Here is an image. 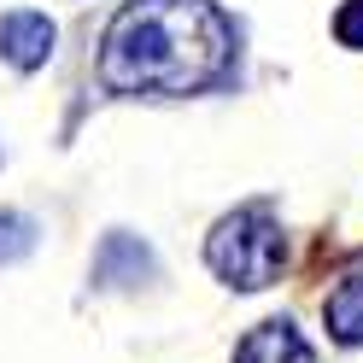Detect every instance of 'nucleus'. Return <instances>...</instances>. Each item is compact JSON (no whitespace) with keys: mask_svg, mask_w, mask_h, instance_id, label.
<instances>
[{"mask_svg":"<svg viewBox=\"0 0 363 363\" xmlns=\"http://www.w3.org/2000/svg\"><path fill=\"white\" fill-rule=\"evenodd\" d=\"M235 71V24L217 0H129L100 35L111 94H199Z\"/></svg>","mask_w":363,"mask_h":363,"instance_id":"f257e3e1","label":"nucleus"},{"mask_svg":"<svg viewBox=\"0 0 363 363\" xmlns=\"http://www.w3.org/2000/svg\"><path fill=\"white\" fill-rule=\"evenodd\" d=\"M281 258H287V240H281V223L269 217V206H240L206 240V264L240 293L269 287L281 276Z\"/></svg>","mask_w":363,"mask_h":363,"instance_id":"f03ea898","label":"nucleus"},{"mask_svg":"<svg viewBox=\"0 0 363 363\" xmlns=\"http://www.w3.org/2000/svg\"><path fill=\"white\" fill-rule=\"evenodd\" d=\"M152 246L141 235H123V229H111L100 240V252H94V287H141L152 276Z\"/></svg>","mask_w":363,"mask_h":363,"instance_id":"7ed1b4c3","label":"nucleus"},{"mask_svg":"<svg viewBox=\"0 0 363 363\" xmlns=\"http://www.w3.org/2000/svg\"><path fill=\"white\" fill-rule=\"evenodd\" d=\"M53 41H59V30H53L48 12H6V18H0V59L18 65V71L48 65Z\"/></svg>","mask_w":363,"mask_h":363,"instance_id":"20e7f679","label":"nucleus"},{"mask_svg":"<svg viewBox=\"0 0 363 363\" xmlns=\"http://www.w3.org/2000/svg\"><path fill=\"white\" fill-rule=\"evenodd\" d=\"M235 363H316V352L287 316H269L235 346Z\"/></svg>","mask_w":363,"mask_h":363,"instance_id":"39448f33","label":"nucleus"},{"mask_svg":"<svg viewBox=\"0 0 363 363\" xmlns=\"http://www.w3.org/2000/svg\"><path fill=\"white\" fill-rule=\"evenodd\" d=\"M323 323L340 346H363V269H352L328 299H323Z\"/></svg>","mask_w":363,"mask_h":363,"instance_id":"423d86ee","label":"nucleus"},{"mask_svg":"<svg viewBox=\"0 0 363 363\" xmlns=\"http://www.w3.org/2000/svg\"><path fill=\"white\" fill-rule=\"evenodd\" d=\"M35 223L24 211H0V264H18V258H30L35 252Z\"/></svg>","mask_w":363,"mask_h":363,"instance_id":"0eeeda50","label":"nucleus"},{"mask_svg":"<svg viewBox=\"0 0 363 363\" xmlns=\"http://www.w3.org/2000/svg\"><path fill=\"white\" fill-rule=\"evenodd\" d=\"M334 35H340V48H363V0H346L334 12Z\"/></svg>","mask_w":363,"mask_h":363,"instance_id":"6e6552de","label":"nucleus"}]
</instances>
